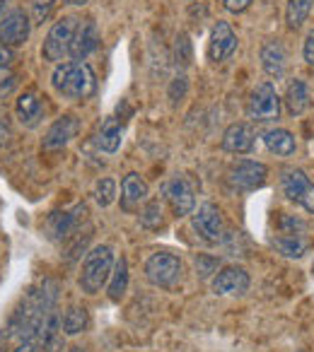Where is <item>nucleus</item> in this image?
I'll return each instance as SVG.
<instances>
[{
    "mask_svg": "<svg viewBox=\"0 0 314 352\" xmlns=\"http://www.w3.org/2000/svg\"><path fill=\"white\" fill-rule=\"evenodd\" d=\"M54 82L56 92L65 99H87L97 92V78H94V70L87 63H59V68L54 70Z\"/></svg>",
    "mask_w": 314,
    "mask_h": 352,
    "instance_id": "obj_1",
    "label": "nucleus"
},
{
    "mask_svg": "<svg viewBox=\"0 0 314 352\" xmlns=\"http://www.w3.org/2000/svg\"><path fill=\"white\" fill-rule=\"evenodd\" d=\"M112 270H114L112 246H107V244L94 246L83 263V273H80V289H83L85 294H97L99 289L109 283Z\"/></svg>",
    "mask_w": 314,
    "mask_h": 352,
    "instance_id": "obj_2",
    "label": "nucleus"
},
{
    "mask_svg": "<svg viewBox=\"0 0 314 352\" xmlns=\"http://www.w3.org/2000/svg\"><path fill=\"white\" fill-rule=\"evenodd\" d=\"M145 278L155 287H174L182 280V258L169 254V251H157L145 261Z\"/></svg>",
    "mask_w": 314,
    "mask_h": 352,
    "instance_id": "obj_3",
    "label": "nucleus"
},
{
    "mask_svg": "<svg viewBox=\"0 0 314 352\" xmlns=\"http://www.w3.org/2000/svg\"><path fill=\"white\" fill-rule=\"evenodd\" d=\"M75 27H78V20H73V17H61L59 22H54V27H51L44 39V46H41L44 60H49V63H61L65 56H70V44H73Z\"/></svg>",
    "mask_w": 314,
    "mask_h": 352,
    "instance_id": "obj_4",
    "label": "nucleus"
},
{
    "mask_svg": "<svg viewBox=\"0 0 314 352\" xmlns=\"http://www.w3.org/2000/svg\"><path fill=\"white\" fill-rule=\"evenodd\" d=\"M280 102L275 87L271 82L256 85V89L251 92L249 102H247V116L256 123H273L280 116Z\"/></svg>",
    "mask_w": 314,
    "mask_h": 352,
    "instance_id": "obj_5",
    "label": "nucleus"
},
{
    "mask_svg": "<svg viewBox=\"0 0 314 352\" xmlns=\"http://www.w3.org/2000/svg\"><path fill=\"white\" fill-rule=\"evenodd\" d=\"M280 188L293 203L302 206L309 215H314V184L309 182V176L297 166H285L280 171Z\"/></svg>",
    "mask_w": 314,
    "mask_h": 352,
    "instance_id": "obj_6",
    "label": "nucleus"
},
{
    "mask_svg": "<svg viewBox=\"0 0 314 352\" xmlns=\"http://www.w3.org/2000/svg\"><path fill=\"white\" fill-rule=\"evenodd\" d=\"M266 176H269V166L264 162L254 160H237L227 169V182L232 184L240 191H256L266 184Z\"/></svg>",
    "mask_w": 314,
    "mask_h": 352,
    "instance_id": "obj_7",
    "label": "nucleus"
},
{
    "mask_svg": "<svg viewBox=\"0 0 314 352\" xmlns=\"http://www.w3.org/2000/svg\"><path fill=\"white\" fill-rule=\"evenodd\" d=\"M32 25L34 22H30V15L25 10H20V8L6 12V15L0 17V44H6L8 49L27 44Z\"/></svg>",
    "mask_w": 314,
    "mask_h": 352,
    "instance_id": "obj_8",
    "label": "nucleus"
},
{
    "mask_svg": "<svg viewBox=\"0 0 314 352\" xmlns=\"http://www.w3.org/2000/svg\"><path fill=\"white\" fill-rule=\"evenodd\" d=\"M191 227L203 241H220L222 236V212L216 203H203L191 215Z\"/></svg>",
    "mask_w": 314,
    "mask_h": 352,
    "instance_id": "obj_9",
    "label": "nucleus"
},
{
    "mask_svg": "<svg viewBox=\"0 0 314 352\" xmlns=\"http://www.w3.org/2000/svg\"><path fill=\"white\" fill-rule=\"evenodd\" d=\"M165 198L172 206L174 215L177 217H187L193 212V206H196V196H193V188L189 184L187 176H172L167 184H165Z\"/></svg>",
    "mask_w": 314,
    "mask_h": 352,
    "instance_id": "obj_10",
    "label": "nucleus"
},
{
    "mask_svg": "<svg viewBox=\"0 0 314 352\" xmlns=\"http://www.w3.org/2000/svg\"><path fill=\"white\" fill-rule=\"evenodd\" d=\"M237 49V34L232 32V27L227 22L218 20L216 27L211 32V41H208V58L213 63H222L227 60Z\"/></svg>",
    "mask_w": 314,
    "mask_h": 352,
    "instance_id": "obj_11",
    "label": "nucleus"
},
{
    "mask_svg": "<svg viewBox=\"0 0 314 352\" xmlns=\"http://www.w3.org/2000/svg\"><path fill=\"white\" fill-rule=\"evenodd\" d=\"M216 294H244L249 289V273L237 265H227V268L218 270L216 278L211 283Z\"/></svg>",
    "mask_w": 314,
    "mask_h": 352,
    "instance_id": "obj_12",
    "label": "nucleus"
},
{
    "mask_svg": "<svg viewBox=\"0 0 314 352\" xmlns=\"http://www.w3.org/2000/svg\"><path fill=\"white\" fill-rule=\"evenodd\" d=\"M99 46V32L97 25L92 20H83L78 22L75 27V34H73V44H70V58L83 63L92 51H97Z\"/></svg>",
    "mask_w": 314,
    "mask_h": 352,
    "instance_id": "obj_13",
    "label": "nucleus"
},
{
    "mask_svg": "<svg viewBox=\"0 0 314 352\" xmlns=\"http://www.w3.org/2000/svg\"><path fill=\"white\" fill-rule=\"evenodd\" d=\"M80 121L75 116H61L51 123V128L44 135V150H61L68 145L73 138H78Z\"/></svg>",
    "mask_w": 314,
    "mask_h": 352,
    "instance_id": "obj_14",
    "label": "nucleus"
},
{
    "mask_svg": "<svg viewBox=\"0 0 314 352\" xmlns=\"http://www.w3.org/2000/svg\"><path fill=\"white\" fill-rule=\"evenodd\" d=\"M261 68L269 78L280 80L288 68V54H285V46L278 39H271L261 46Z\"/></svg>",
    "mask_w": 314,
    "mask_h": 352,
    "instance_id": "obj_15",
    "label": "nucleus"
},
{
    "mask_svg": "<svg viewBox=\"0 0 314 352\" xmlns=\"http://www.w3.org/2000/svg\"><path fill=\"white\" fill-rule=\"evenodd\" d=\"M15 111H17V118L22 121V126L34 128L36 123L41 121L44 111H46L44 99L39 97V92H36V89H27V92H22L20 97H17Z\"/></svg>",
    "mask_w": 314,
    "mask_h": 352,
    "instance_id": "obj_16",
    "label": "nucleus"
},
{
    "mask_svg": "<svg viewBox=\"0 0 314 352\" xmlns=\"http://www.w3.org/2000/svg\"><path fill=\"white\" fill-rule=\"evenodd\" d=\"M222 150L232 152V155H244L254 147V131H251L249 123H232L225 133H222L220 140Z\"/></svg>",
    "mask_w": 314,
    "mask_h": 352,
    "instance_id": "obj_17",
    "label": "nucleus"
},
{
    "mask_svg": "<svg viewBox=\"0 0 314 352\" xmlns=\"http://www.w3.org/2000/svg\"><path fill=\"white\" fill-rule=\"evenodd\" d=\"M147 193L150 188L140 174H126L121 182V208L126 212H133L136 208H140V203L147 201Z\"/></svg>",
    "mask_w": 314,
    "mask_h": 352,
    "instance_id": "obj_18",
    "label": "nucleus"
},
{
    "mask_svg": "<svg viewBox=\"0 0 314 352\" xmlns=\"http://www.w3.org/2000/svg\"><path fill=\"white\" fill-rule=\"evenodd\" d=\"M87 215V208L85 206H75L73 210H65V212H54L49 217V236L51 239H65L70 236V232L78 230L80 220H85Z\"/></svg>",
    "mask_w": 314,
    "mask_h": 352,
    "instance_id": "obj_19",
    "label": "nucleus"
},
{
    "mask_svg": "<svg viewBox=\"0 0 314 352\" xmlns=\"http://www.w3.org/2000/svg\"><path fill=\"white\" fill-rule=\"evenodd\" d=\"M285 109H288L290 116H302L309 107V92H307V85L302 80H290L288 87H285Z\"/></svg>",
    "mask_w": 314,
    "mask_h": 352,
    "instance_id": "obj_20",
    "label": "nucleus"
},
{
    "mask_svg": "<svg viewBox=\"0 0 314 352\" xmlns=\"http://www.w3.org/2000/svg\"><path fill=\"white\" fill-rule=\"evenodd\" d=\"M264 145L269 152L278 157H290L295 152V135L285 128H271V131L264 133Z\"/></svg>",
    "mask_w": 314,
    "mask_h": 352,
    "instance_id": "obj_21",
    "label": "nucleus"
},
{
    "mask_svg": "<svg viewBox=\"0 0 314 352\" xmlns=\"http://www.w3.org/2000/svg\"><path fill=\"white\" fill-rule=\"evenodd\" d=\"M123 140V123L116 116H109L97 133V145L104 152H116Z\"/></svg>",
    "mask_w": 314,
    "mask_h": 352,
    "instance_id": "obj_22",
    "label": "nucleus"
},
{
    "mask_svg": "<svg viewBox=\"0 0 314 352\" xmlns=\"http://www.w3.org/2000/svg\"><path fill=\"white\" fill-rule=\"evenodd\" d=\"M126 289H128V261L121 256V258L114 263V270H112L109 299H112V302H121L123 294H126Z\"/></svg>",
    "mask_w": 314,
    "mask_h": 352,
    "instance_id": "obj_23",
    "label": "nucleus"
},
{
    "mask_svg": "<svg viewBox=\"0 0 314 352\" xmlns=\"http://www.w3.org/2000/svg\"><path fill=\"white\" fill-rule=\"evenodd\" d=\"M87 326H90V314L85 307H70L68 311L63 314V318H61V331H63L65 336H78V333H83Z\"/></svg>",
    "mask_w": 314,
    "mask_h": 352,
    "instance_id": "obj_24",
    "label": "nucleus"
},
{
    "mask_svg": "<svg viewBox=\"0 0 314 352\" xmlns=\"http://www.w3.org/2000/svg\"><path fill=\"white\" fill-rule=\"evenodd\" d=\"M273 246L278 254H283L285 258H302L307 254V241L302 236H288V234H280L273 239Z\"/></svg>",
    "mask_w": 314,
    "mask_h": 352,
    "instance_id": "obj_25",
    "label": "nucleus"
},
{
    "mask_svg": "<svg viewBox=\"0 0 314 352\" xmlns=\"http://www.w3.org/2000/svg\"><path fill=\"white\" fill-rule=\"evenodd\" d=\"M309 10H312V0H288L285 8V22L290 30H300L307 22Z\"/></svg>",
    "mask_w": 314,
    "mask_h": 352,
    "instance_id": "obj_26",
    "label": "nucleus"
},
{
    "mask_svg": "<svg viewBox=\"0 0 314 352\" xmlns=\"http://www.w3.org/2000/svg\"><path fill=\"white\" fill-rule=\"evenodd\" d=\"M191 60H193V44L187 32H182V34H177V41H174V63L179 68H187V65H191Z\"/></svg>",
    "mask_w": 314,
    "mask_h": 352,
    "instance_id": "obj_27",
    "label": "nucleus"
},
{
    "mask_svg": "<svg viewBox=\"0 0 314 352\" xmlns=\"http://www.w3.org/2000/svg\"><path fill=\"white\" fill-rule=\"evenodd\" d=\"M140 225L147 227V230H160L165 225V217H163V206L157 201H150L140 212Z\"/></svg>",
    "mask_w": 314,
    "mask_h": 352,
    "instance_id": "obj_28",
    "label": "nucleus"
},
{
    "mask_svg": "<svg viewBox=\"0 0 314 352\" xmlns=\"http://www.w3.org/2000/svg\"><path fill=\"white\" fill-rule=\"evenodd\" d=\"M116 198V182L114 179H99L97 186H94V201L99 203L102 208H109Z\"/></svg>",
    "mask_w": 314,
    "mask_h": 352,
    "instance_id": "obj_29",
    "label": "nucleus"
},
{
    "mask_svg": "<svg viewBox=\"0 0 314 352\" xmlns=\"http://www.w3.org/2000/svg\"><path fill=\"white\" fill-rule=\"evenodd\" d=\"M278 227H280V234H288V236H302L307 232V222L295 215H283Z\"/></svg>",
    "mask_w": 314,
    "mask_h": 352,
    "instance_id": "obj_30",
    "label": "nucleus"
},
{
    "mask_svg": "<svg viewBox=\"0 0 314 352\" xmlns=\"http://www.w3.org/2000/svg\"><path fill=\"white\" fill-rule=\"evenodd\" d=\"M54 6L56 0H34L32 3V20H34V25H44L51 17V12H54Z\"/></svg>",
    "mask_w": 314,
    "mask_h": 352,
    "instance_id": "obj_31",
    "label": "nucleus"
},
{
    "mask_svg": "<svg viewBox=\"0 0 314 352\" xmlns=\"http://www.w3.org/2000/svg\"><path fill=\"white\" fill-rule=\"evenodd\" d=\"M17 87V73L12 68H0V97H8Z\"/></svg>",
    "mask_w": 314,
    "mask_h": 352,
    "instance_id": "obj_32",
    "label": "nucleus"
},
{
    "mask_svg": "<svg viewBox=\"0 0 314 352\" xmlns=\"http://www.w3.org/2000/svg\"><path fill=\"white\" fill-rule=\"evenodd\" d=\"M187 89H189L187 75H177V78L172 80V85H169V99H172L174 104L182 102V99L187 97Z\"/></svg>",
    "mask_w": 314,
    "mask_h": 352,
    "instance_id": "obj_33",
    "label": "nucleus"
},
{
    "mask_svg": "<svg viewBox=\"0 0 314 352\" xmlns=\"http://www.w3.org/2000/svg\"><path fill=\"white\" fill-rule=\"evenodd\" d=\"M196 273L201 278H208L211 273H218V261L211 258V256H198L196 258Z\"/></svg>",
    "mask_w": 314,
    "mask_h": 352,
    "instance_id": "obj_34",
    "label": "nucleus"
},
{
    "mask_svg": "<svg viewBox=\"0 0 314 352\" xmlns=\"http://www.w3.org/2000/svg\"><path fill=\"white\" fill-rule=\"evenodd\" d=\"M302 56H304V63L312 65L314 68V30L304 36V46H302Z\"/></svg>",
    "mask_w": 314,
    "mask_h": 352,
    "instance_id": "obj_35",
    "label": "nucleus"
},
{
    "mask_svg": "<svg viewBox=\"0 0 314 352\" xmlns=\"http://www.w3.org/2000/svg\"><path fill=\"white\" fill-rule=\"evenodd\" d=\"M222 6H225L227 12H244L247 8L251 6V0H222Z\"/></svg>",
    "mask_w": 314,
    "mask_h": 352,
    "instance_id": "obj_36",
    "label": "nucleus"
},
{
    "mask_svg": "<svg viewBox=\"0 0 314 352\" xmlns=\"http://www.w3.org/2000/svg\"><path fill=\"white\" fill-rule=\"evenodd\" d=\"M61 345H63V333H59V336L49 338V340H46L41 347H44V352H59Z\"/></svg>",
    "mask_w": 314,
    "mask_h": 352,
    "instance_id": "obj_37",
    "label": "nucleus"
},
{
    "mask_svg": "<svg viewBox=\"0 0 314 352\" xmlns=\"http://www.w3.org/2000/svg\"><path fill=\"white\" fill-rule=\"evenodd\" d=\"M12 60H15L12 58V51L6 44H0V68H10Z\"/></svg>",
    "mask_w": 314,
    "mask_h": 352,
    "instance_id": "obj_38",
    "label": "nucleus"
},
{
    "mask_svg": "<svg viewBox=\"0 0 314 352\" xmlns=\"http://www.w3.org/2000/svg\"><path fill=\"white\" fill-rule=\"evenodd\" d=\"M8 138H10V128H8L6 121H0V150L8 145Z\"/></svg>",
    "mask_w": 314,
    "mask_h": 352,
    "instance_id": "obj_39",
    "label": "nucleus"
},
{
    "mask_svg": "<svg viewBox=\"0 0 314 352\" xmlns=\"http://www.w3.org/2000/svg\"><path fill=\"white\" fill-rule=\"evenodd\" d=\"M36 347H39V345H36L34 340H22L20 345H17V347H15V350H12V352H34Z\"/></svg>",
    "mask_w": 314,
    "mask_h": 352,
    "instance_id": "obj_40",
    "label": "nucleus"
},
{
    "mask_svg": "<svg viewBox=\"0 0 314 352\" xmlns=\"http://www.w3.org/2000/svg\"><path fill=\"white\" fill-rule=\"evenodd\" d=\"M63 3H68V6H85L87 0H63Z\"/></svg>",
    "mask_w": 314,
    "mask_h": 352,
    "instance_id": "obj_41",
    "label": "nucleus"
},
{
    "mask_svg": "<svg viewBox=\"0 0 314 352\" xmlns=\"http://www.w3.org/2000/svg\"><path fill=\"white\" fill-rule=\"evenodd\" d=\"M8 3H10V0H0V12L6 10V8H8Z\"/></svg>",
    "mask_w": 314,
    "mask_h": 352,
    "instance_id": "obj_42",
    "label": "nucleus"
},
{
    "mask_svg": "<svg viewBox=\"0 0 314 352\" xmlns=\"http://www.w3.org/2000/svg\"><path fill=\"white\" fill-rule=\"evenodd\" d=\"M68 352H85V350H83V347H70Z\"/></svg>",
    "mask_w": 314,
    "mask_h": 352,
    "instance_id": "obj_43",
    "label": "nucleus"
},
{
    "mask_svg": "<svg viewBox=\"0 0 314 352\" xmlns=\"http://www.w3.org/2000/svg\"><path fill=\"white\" fill-rule=\"evenodd\" d=\"M297 352H302V350H297Z\"/></svg>",
    "mask_w": 314,
    "mask_h": 352,
    "instance_id": "obj_44",
    "label": "nucleus"
}]
</instances>
